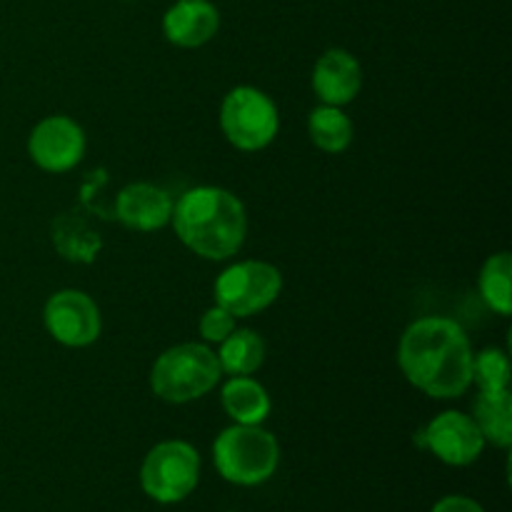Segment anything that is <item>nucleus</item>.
<instances>
[{"mask_svg": "<svg viewBox=\"0 0 512 512\" xmlns=\"http://www.w3.org/2000/svg\"><path fill=\"white\" fill-rule=\"evenodd\" d=\"M220 130L233 148L258 153L268 148L280 130L278 105L253 85H238L220 103Z\"/></svg>", "mask_w": 512, "mask_h": 512, "instance_id": "obj_5", "label": "nucleus"}, {"mask_svg": "<svg viewBox=\"0 0 512 512\" xmlns=\"http://www.w3.org/2000/svg\"><path fill=\"white\" fill-rule=\"evenodd\" d=\"M223 378L218 355L205 343H180L163 350L150 370V388L173 405L193 403L208 395Z\"/></svg>", "mask_w": 512, "mask_h": 512, "instance_id": "obj_4", "label": "nucleus"}, {"mask_svg": "<svg viewBox=\"0 0 512 512\" xmlns=\"http://www.w3.org/2000/svg\"><path fill=\"white\" fill-rule=\"evenodd\" d=\"M215 470L228 483L255 488L268 483L280 465V445L263 425H230L213 443Z\"/></svg>", "mask_w": 512, "mask_h": 512, "instance_id": "obj_3", "label": "nucleus"}, {"mask_svg": "<svg viewBox=\"0 0 512 512\" xmlns=\"http://www.w3.org/2000/svg\"><path fill=\"white\" fill-rule=\"evenodd\" d=\"M473 385L478 390H508L510 388V358L503 348H485L473 353Z\"/></svg>", "mask_w": 512, "mask_h": 512, "instance_id": "obj_20", "label": "nucleus"}, {"mask_svg": "<svg viewBox=\"0 0 512 512\" xmlns=\"http://www.w3.org/2000/svg\"><path fill=\"white\" fill-rule=\"evenodd\" d=\"M283 290V275L265 260H240L228 265L213 285L215 303L235 318H250L278 300Z\"/></svg>", "mask_w": 512, "mask_h": 512, "instance_id": "obj_7", "label": "nucleus"}, {"mask_svg": "<svg viewBox=\"0 0 512 512\" xmlns=\"http://www.w3.org/2000/svg\"><path fill=\"white\" fill-rule=\"evenodd\" d=\"M418 440L440 463L453 465V468L473 465L488 445L475 420L460 410H445V413L435 415L425 425V430H420Z\"/></svg>", "mask_w": 512, "mask_h": 512, "instance_id": "obj_9", "label": "nucleus"}, {"mask_svg": "<svg viewBox=\"0 0 512 512\" xmlns=\"http://www.w3.org/2000/svg\"><path fill=\"white\" fill-rule=\"evenodd\" d=\"M470 418L478 425L485 443L495 445L500 450H508L512 445V395L508 390H478L473 415Z\"/></svg>", "mask_w": 512, "mask_h": 512, "instance_id": "obj_15", "label": "nucleus"}, {"mask_svg": "<svg viewBox=\"0 0 512 512\" xmlns=\"http://www.w3.org/2000/svg\"><path fill=\"white\" fill-rule=\"evenodd\" d=\"M480 298L493 313L508 318L512 313V258L508 250L490 255L478 278Z\"/></svg>", "mask_w": 512, "mask_h": 512, "instance_id": "obj_19", "label": "nucleus"}, {"mask_svg": "<svg viewBox=\"0 0 512 512\" xmlns=\"http://www.w3.org/2000/svg\"><path fill=\"white\" fill-rule=\"evenodd\" d=\"M200 480V455L185 440H163L140 465V488L160 505L183 503Z\"/></svg>", "mask_w": 512, "mask_h": 512, "instance_id": "obj_6", "label": "nucleus"}, {"mask_svg": "<svg viewBox=\"0 0 512 512\" xmlns=\"http://www.w3.org/2000/svg\"><path fill=\"white\" fill-rule=\"evenodd\" d=\"M405 380L435 400L460 398L473 385V345L463 325L440 315L418 318L398 345Z\"/></svg>", "mask_w": 512, "mask_h": 512, "instance_id": "obj_1", "label": "nucleus"}, {"mask_svg": "<svg viewBox=\"0 0 512 512\" xmlns=\"http://www.w3.org/2000/svg\"><path fill=\"white\" fill-rule=\"evenodd\" d=\"M220 13L210 0H175L163 15V35L178 48H200L218 35Z\"/></svg>", "mask_w": 512, "mask_h": 512, "instance_id": "obj_13", "label": "nucleus"}, {"mask_svg": "<svg viewBox=\"0 0 512 512\" xmlns=\"http://www.w3.org/2000/svg\"><path fill=\"white\" fill-rule=\"evenodd\" d=\"M225 512H233V510H225Z\"/></svg>", "mask_w": 512, "mask_h": 512, "instance_id": "obj_23", "label": "nucleus"}, {"mask_svg": "<svg viewBox=\"0 0 512 512\" xmlns=\"http://www.w3.org/2000/svg\"><path fill=\"white\" fill-rule=\"evenodd\" d=\"M198 330L205 345H220L235 330V315H230L228 310L215 303L213 308L203 313Z\"/></svg>", "mask_w": 512, "mask_h": 512, "instance_id": "obj_21", "label": "nucleus"}, {"mask_svg": "<svg viewBox=\"0 0 512 512\" xmlns=\"http://www.w3.org/2000/svg\"><path fill=\"white\" fill-rule=\"evenodd\" d=\"M430 512H485L478 500L468 498V495H445L433 505Z\"/></svg>", "mask_w": 512, "mask_h": 512, "instance_id": "obj_22", "label": "nucleus"}, {"mask_svg": "<svg viewBox=\"0 0 512 512\" xmlns=\"http://www.w3.org/2000/svg\"><path fill=\"white\" fill-rule=\"evenodd\" d=\"M53 245L65 260L93 263L103 248V240L78 215H60L53 223Z\"/></svg>", "mask_w": 512, "mask_h": 512, "instance_id": "obj_17", "label": "nucleus"}, {"mask_svg": "<svg viewBox=\"0 0 512 512\" xmlns=\"http://www.w3.org/2000/svg\"><path fill=\"white\" fill-rule=\"evenodd\" d=\"M308 135L315 148L323 150V153L338 155L350 148L355 128L353 120L343 113V108L320 103L308 115Z\"/></svg>", "mask_w": 512, "mask_h": 512, "instance_id": "obj_16", "label": "nucleus"}, {"mask_svg": "<svg viewBox=\"0 0 512 512\" xmlns=\"http://www.w3.org/2000/svg\"><path fill=\"white\" fill-rule=\"evenodd\" d=\"M220 403L228 418L238 425H263L273 410L268 390L250 375H233L223 385Z\"/></svg>", "mask_w": 512, "mask_h": 512, "instance_id": "obj_14", "label": "nucleus"}, {"mask_svg": "<svg viewBox=\"0 0 512 512\" xmlns=\"http://www.w3.org/2000/svg\"><path fill=\"white\" fill-rule=\"evenodd\" d=\"M220 370L228 375H253L265 360V340L250 328H235L220 343L218 353Z\"/></svg>", "mask_w": 512, "mask_h": 512, "instance_id": "obj_18", "label": "nucleus"}, {"mask_svg": "<svg viewBox=\"0 0 512 512\" xmlns=\"http://www.w3.org/2000/svg\"><path fill=\"white\" fill-rule=\"evenodd\" d=\"M180 243L205 260H230L248 235L243 200L218 185H195L173 203L170 215Z\"/></svg>", "mask_w": 512, "mask_h": 512, "instance_id": "obj_2", "label": "nucleus"}, {"mask_svg": "<svg viewBox=\"0 0 512 512\" xmlns=\"http://www.w3.org/2000/svg\"><path fill=\"white\" fill-rule=\"evenodd\" d=\"M28 155L45 173H68L85 155L83 128L68 115H48L30 130Z\"/></svg>", "mask_w": 512, "mask_h": 512, "instance_id": "obj_10", "label": "nucleus"}, {"mask_svg": "<svg viewBox=\"0 0 512 512\" xmlns=\"http://www.w3.org/2000/svg\"><path fill=\"white\" fill-rule=\"evenodd\" d=\"M43 323L50 338L65 348H88L103 330L98 303L88 293L75 288L50 295L43 308Z\"/></svg>", "mask_w": 512, "mask_h": 512, "instance_id": "obj_8", "label": "nucleus"}, {"mask_svg": "<svg viewBox=\"0 0 512 512\" xmlns=\"http://www.w3.org/2000/svg\"><path fill=\"white\" fill-rule=\"evenodd\" d=\"M310 83L320 103L343 108L358 98L363 88V68L350 50L330 48L315 60Z\"/></svg>", "mask_w": 512, "mask_h": 512, "instance_id": "obj_11", "label": "nucleus"}, {"mask_svg": "<svg viewBox=\"0 0 512 512\" xmlns=\"http://www.w3.org/2000/svg\"><path fill=\"white\" fill-rule=\"evenodd\" d=\"M173 215L168 190L153 183H130L115 195V218L135 233H153L165 228Z\"/></svg>", "mask_w": 512, "mask_h": 512, "instance_id": "obj_12", "label": "nucleus"}]
</instances>
